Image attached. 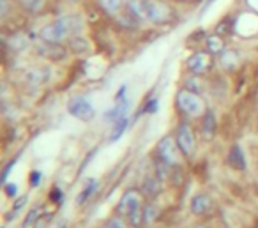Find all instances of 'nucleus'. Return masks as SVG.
<instances>
[{"label":"nucleus","instance_id":"nucleus-8","mask_svg":"<svg viewBox=\"0 0 258 228\" xmlns=\"http://www.w3.org/2000/svg\"><path fill=\"white\" fill-rule=\"evenodd\" d=\"M125 94V87H120V92L117 94V99H115V104L113 108H111L110 111H106V115H104V121L106 122H117L118 119L125 117L127 115V110H129V101L124 97Z\"/></svg>","mask_w":258,"mask_h":228},{"label":"nucleus","instance_id":"nucleus-24","mask_svg":"<svg viewBox=\"0 0 258 228\" xmlns=\"http://www.w3.org/2000/svg\"><path fill=\"white\" fill-rule=\"evenodd\" d=\"M25 202H27V196H22V198L18 200V202H15V205H13V212H18L20 209H23V205H25Z\"/></svg>","mask_w":258,"mask_h":228},{"label":"nucleus","instance_id":"nucleus-2","mask_svg":"<svg viewBox=\"0 0 258 228\" xmlns=\"http://www.w3.org/2000/svg\"><path fill=\"white\" fill-rule=\"evenodd\" d=\"M81 29L80 20L73 18V16H66V18H59L57 22L46 25L41 30V39L45 43L59 44L60 41L66 39L69 34H76Z\"/></svg>","mask_w":258,"mask_h":228},{"label":"nucleus","instance_id":"nucleus-4","mask_svg":"<svg viewBox=\"0 0 258 228\" xmlns=\"http://www.w3.org/2000/svg\"><path fill=\"white\" fill-rule=\"evenodd\" d=\"M179 147H177V142L172 138V136H165L161 138L156 147V161L163 163L166 166H175L179 163Z\"/></svg>","mask_w":258,"mask_h":228},{"label":"nucleus","instance_id":"nucleus-6","mask_svg":"<svg viewBox=\"0 0 258 228\" xmlns=\"http://www.w3.org/2000/svg\"><path fill=\"white\" fill-rule=\"evenodd\" d=\"M67 111L73 117L80 119V121H92L96 110H94L92 103L89 99H85L83 96H76L67 103Z\"/></svg>","mask_w":258,"mask_h":228},{"label":"nucleus","instance_id":"nucleus-1","mask_svg":"<svg viewBox=\"0 0 258 228\" xmlns=\"http://www.w3.org/2000/svg\"><path fill=\"white\" fill-rule=\"evenodd\" d=\"M127 11L137 20L152 23H166L172 16V11L158 0H127Z\"/></svg>","mask_w":258,"mask_h":228},{"label":"nucleus","instance_id":"nucleus-17","mask_svg":"<svg viewBox=\"0 0 258 228\" xmlns=\"http://www.w3.org/2000/svg\"><path fill=\"white\" fill-rule=\"evenodd\" d=\"M237 53H233V52H226V53H223V57H221V62H223V66L225 67H228V69H232V67H235L237 66Z\"/></svg>","mask_w":258,"mask_h":228},{"label":"nucleus","instance_id":"nucleus-3","mask_svg":"<svg viewBox=\"0 0 258 228\" xmlns=\"http://www.w3.org/2000/svg\"><path fill=\"white\" fill-rule=\"evenodd\" d=\"M177 106L188 117H200L205 110V104H203L202 97L196 92H191L189 88H182L177 94Z\"/></svg>","mask_w":258,"mask_h":228},{"label":"nucleus","instance_id":"nucleus-9","mask_svg":"<svg viewBox=\"0 0 258 228\" xmlns=\"http://www.w3.org/2000/svg\"><path fill=\"white\" fill-rule=\"evenodd\" d=\"M209 67H210V55L205 52H195L188 59V69L191 73L198 74V76L205 74L209 71Z\"/></svg>","mask_w":258,"mask_h":228},{"label":"nucleus","instance_id":"nucleus-21","mask_svg":"<svg viewBox=\"0 0 258 228\" xmlns=\"http://www.w3.org/2000/svg\"><path fill=\"white\" fill-rule=\"evenodd\" d=\"M37 216H39V210L34 209L32 212L29 214V217H27V219H25V223H23V228H27V226H29V224L36 223V221H37Z\"/></svg>","mask_w":258,"mask_h":228},{"label":"nucleus","instance_id":"nucleus-25","mask_svg":"<svg viewBox=\"0 0 258 228\" xmlns=\"http://www.w3.org/2000/svg\"><path fill=\"white\" fill-rule=\"evenodd\" d=\"M52 200H55V202H60V200H62V193H60V189H59V188H53Z\"/></svg>","mask_w":258,"mask_h":228},{"label":"nucleus","instance_id":"nucleus-5","mask_svg":"<svg viewBox=\"0 0 258 228\" xmlns=\"http://www.w3.org/2000/svg\"><path fill=\"white\" fill-rule=\"evenodd\" d=\"M142 195L137 191V189H129V191L124 193V196L118 202V212L124 214L125 217L137 216V214L142 212Z\"/></svg>","mask_w":258,"mask_h":228},{"label":"nucleus","instance_id":"nucleus-12","mask_svg":"<svg viewBox=\"0 0 258 228\" xmlns=\"http://www.w3.org/2000/svg\"><path fill=\"white\" fill-rule=\"evenodd\" d=\"M129 126V117L125 115V117L118 119L117 122H113V128H111V135H110V140L111 142H117L118 138H120L122 135H124V131L127 129Z\"/></svg>","mask_w":258,"mask_h":228},{"label":"nucleus","instance_id":"nucleus-19","mask_svg":"<svg viewBox=\"0 0 258 228\" xmlns=\"http://www.w3.org/2000/svg\"><path fill=\"white\" fill-rule=\"evenodd\" d=\"M104 228H125V223L122 217H111V219L106 221Z\"/></svg>","mask_w":258,"mask_h":228},{"label":"nucleus","instance_id":"nucleus-23","mask_svg":"<svg viewBox=\"0 0 258 228\" xmlns=\"http://www.w3.org/2000/svg\"><path fill=\"white\" fill-rule=\"evenodd\" d=\"M41 179H43V175H41L39 172H36V170H34V172L30 173V184H32V186H37V184H39V180H41Z\"/></svg>","mask_w":258,"mask_h":228},{"label":"nucleus","instance_id":"nucleus-20","mask_svg":"<svg viewBox=\"0 0 258 228\" xmlns=\"http://www.w3.org/2000/svg\"><path fill=\"white\" fill-rule=\"evenodd\" d=\"M156 217V209L154 205H147L144 209V223H151L152 219Z\"/></svg>","mask_w":258,"mask_h":228},{"label":"nucleus","instance_id":"nucleus-15","mask_svg":"<svg viewBox=\"0 0 258 228\" xmlns=\"http://www.w3.org/2000/svg\"><path fill=\"white\" fill-rule=\"evenodd\" d=\"M159 189H161V184H159V180L156 179V177H149L147 180H145L144 184V193L149 196H154L159 193Z\"/></svg>","mask_w":258,"mask_h":228},{"label":"nucleus","instance_id":"nucleus-11","mask_svg":"<svg viewBox=\"0 0 258 228\" xmlns=\"http://www.w3.org/2000/svg\"><path fill=\"white\" fill-rule=\"evenodd\" d=\"M226 159H228V165L232 166V168H235V170L246 168V158H244V152H242V149H240V145H233V147L230 149Z\"/></svg>","mask_w":258,"mask_h":228},{"label":"nucleus","instance_id":"nucleus-7","mask_svg":"<svg viewBox=\"0 0 258 228\" xmlns=\"http://www.w3.org/2000/svg\"><path fill=\"white\" fill-rule=\"evenodd\" d=\"M175 142H177V147L181 151V154L184 156L193 154V151H195V136H193V131L188 124H181L177 128Z\"/></svg>","mask_w":258,"mask_h":228},{"label":"nucleus","instance_id":"nucleus-14","mask_svg":"<svg viewBox=\"0 0 258 228\" xmlns=\"http://www.w3.org/2000/svg\"><path fill=\"white\" fill-rule=\"evenodd\" d=\"M97 182L94 179H90L89 182H87V186L83 188V191L80 193V196H78V203H83V202H87V200L90 198V196L96 193V189H97Z\"/></svg>","mask_w":258,"mask_h":228},{"label":"nucleus","instance_id":"nucleus-13","mask_svg":"<svg viewBox=\"0 0 258 228\" xmlns=\"http://www.w3.org/2000/svg\"><path fill=\"white\" fill-rule=\"evenodd\" d=\"M207 48H209V53L218 55V53H221L223 48H225V43H223V39L219 36H210L207 37Z\"/></svg>","mask_w":258,"mask_h":228},{"label":"nucleus","instance_id":"nucleus-22","mask_svg":"<svg viewBox=\"0 0 258 228\" xmlns=\"http://www.w3.org/2000/svg\"><path fill=\"white\" fill-rule=\"evenodd\" d=\"M16 193H18V186L16 184H6V195L8 196H16Z\"/></svg>","mask_w":258,"mask_h":228},{"label":"nucleus","instance_id":"nucleus-10","mask_svg":"<svg viewBox=\"0 0 258 228\" xmlns=\"http://www.w3.org/2000/svg\"><path fill=\"white\" fill-rule=\"evenodd\" d=\"M210 207H212V200H210V196L205 195V193H200V195H196L195 198H193L191 212L195 214V216H203V214L209 212Z\"/></svg>","mask_w":258,"mask_h":228},{"label":"nucleus","instance_id":"nucleus-16","mask_svg":"<svg viewBox=\"0 0 258 228\" xmlns=\"http://www.w3.org/2000/svg\"><path fill=\"white\" fill-rule=\"evenodd\" d=\"M214 129H216V119H214V113H207L205 119H203V131H205V135H212Z\"/></svg>","mask_w":258,"mask_h":228},{"label":"nucleus","instance_id":"nucleus-26","mask_svg":"<svg viewBox=\"0 0 258 228\" xmlns=\"http://www.w3.org/2000/svg\"><path fill=\"white\" fill-rule=\"evenodd\" d=\"M158 110V101H151L149 103V106H145V111H149V113H152V111Z\"/></svg>","mask_w":258,"mask_h":228},{"label":"nucleus","instance_id":"nucleus-18","mask_svg":"<svg viewBox=\"0 0 258 228\" xmlns=\"http://www.w3.org/2000/svg\"><path fill=\"white\" fill-rule=\"evenodd\" d=\"M103 9H106L108 13H117L120 8V0H99Z\"/></svg>","mask_w":258,"mask_h":228}]
</instances>
